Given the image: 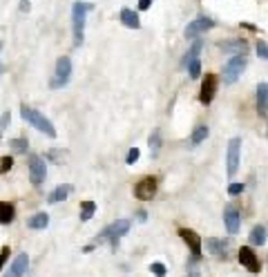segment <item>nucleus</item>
Instances as JSON below:
<instances>
[{
	"label": "nucleus",
	"mask_w": 268,
	"mask_h": 277,
	"mask_svg": "<svg viewBox=\"0 0 268 277\" xmlns=\"http://www.w3.org/2000/svg\"><path fill=\"white\" fill-rule=\"evenodd\" d=\"M239 159H242V139L239 136H232L230 143H228V177H235L237 170H239Z\"/></svg>",
	"instance_id": "7"
},
{
	"label": "nucleus",
	"mask_w": 268,
	"mask_h": 277,
	"mask_svg": "<svg viewBox=\"0 0 268 277\" xmlns=\"http://www.w3.org/2000/svg\"><path fill=\"white\" fill-rule=\"evenodd\" d=\"M127 230H130V219H116L114 224L105 226V228L101 230L92 244L96 246V244H103V241H110L112 248H116V246H119V239H121L123 235H127Z\"/></svg>",
	"instance_id": "3"
},
{
	"label": "nucleus",
	"mask_w": 268,
	"mask_h": 277,
	"mask_svg": "<svg viewBox=\"0 0 268 277\" xmlns=\"http://www.w3.org/2000/svg\"><path fill=\"white\" fill-rule=\"evenodd\" d=\"M69 79H72V61H69V56H61L56 61V72L52 76V85L49 87L61 89L69 83Z\"/></svg>",
	"instance_id": "4"
},
{
	"label": "nucleus",
	"mask_w": 268,
	"mask_h": 277,
	"mask_svg": "<svg viewBox=\"0 0 268 277\" xmlns=\"http://www.w3.org/2000/svg\"><path fill=\"white\" fill-rule=\"evenodd\" d=\"M159 148H161V139H159V130H154L150 134V150H152V154H157Z\"/></svg>",
	"instance_id": "30"
},
{
	"label": "nucleus",
	"mask_w": 268,
	"mask_h": 277,
	"mask_svg": "<svg viewBox=\"0 0 268 277\" xmlns=\"http://www.w3.org/2000/svg\"><path fill=\"white\" fill-rule=\"evenodd\" d=\"M257 112L259 116L268 114V83L257 85Z\"/></svg>",
	"instance_id": "18"
},
{
	"label": "nucleus",
	"mask_w": 268,
	"mask_h": 277,
	"mask_svg": "<svg viewBox=\"0 0 268 277\" xmlns=\"http://www.w3.org/2000/svg\"><path fill=\"white\" fill-rule=\"evenodd\" d=\"M137 219H139V221H145V219H147V214H145V213H143V210H141V213L137 214Z\"/></svg>",
	"instance_id": "40"
},
{
	"label": "nucleus",
	"mask_w": 268,
	"mask_h": 277,
	"mask_svg": "<svg viewBox=\"0 0 268 277\" xmlns=\"http://www.w3.org/2000/svg\"><path fill=\"white\" fill-rule=\"evenodd\" d=\"M150 5H152V0H139V9L141 11H145Z\"/></svg>",
	"instance_id": "38"
},
{
	"label": "nucleus",
	"mask_w": 268,
	"mask_h": 277,
	"mask_svg": "<svg viewBox=\"0 0 268 277\" xmlns=\"http://www.w3.org/2000/svg\"><path fill=\"white\" fill-rule=\"evenodd\" d=\"M239 264H242L246 271H250V273H259V271H262V264H259L257 255H255V251H252L250 246H242V248H239Z\"/></svg>",
	"instance_id": "10"
},
{
	"label": "nucleus",
	"mask_w": 268,
	"mask_h": 277,
	"mask_svg": "<svg viewBox=\"0 0 268 277\" xmlns=\"http://www.w3.org/2000/svg\"><path fill=\"white\" fill-rule=\"evenodd\" d=\"M21 11H29V0H22L21 2Z\"/></svg>",
	"instance_id": "39"
},
{
	"label": "nucleus",
	"mask_w": 268,
	"mask_h": 277,
	"mask_svg": "<svg viewBox=\"0 0 268 277\" xmlns=\"http://www.w3.org/2000/svg\"><path fill=\"white\" fill-rule=\"evenodd\" d=\"M188 277H201V273H199V259H192L188 261Z\"/></svg>",
	"instance_id": "29"
},
{
	"label": "nucleus",
	"mask_w": 268,
	"mask_h": 277,
	"mask_svg": "<svg viewBox=\"0 0 268 277\" xmlns=\"http://www.w3.org/2000/svg\"><path fill=\"white\" fill-rule=\"evenodd\" d=\"M244 192V183H230L228 186V194H232V197H237V194Z\"/></svg>",
	"instance_id": "35"
},
{
	"label": "nucleus",
	"mask_w": 268,
	"mask_h": 277,
	"mask_svg": "<svg viewBox=\"0 0 268 277\" xmlns=\"http://www.w3.org/2000/svg\"><path fill=\"white\" fill-rule=\"evenodd\" d=\"M139 154H141V152H139V148H132V150L127 152V157H125V163H127V166L137 163V161H139Z\"/></svg>",
	"instance_id": "33"
},
{
	"label": "nucleus",
	"mask_w": 268,
	"mask_h": 277,
	"mask_svg": "<svg viewBox=\"0 0 268 277\" xmlns=\"http://www.w3.org/2000/svg\"><path fill=\"white\" fill-rule=\"evenodd\" d=\"M0 47H2V43H0Z\"/></svg>",
	"instance_id": "42"
},
{
	"label": "nucleus",
	"mask_w": 268,
	"mask_h": 277,
	"mask_svg": "<svg viewBox=\"0 0 268 277\" xmlns=\"http://www.w3.org/2000/svg\"><path fill=\"white\" fill-rule=\"evenodd\" d=\"M224 224H226V230L230 235H237L239 233V226H242V214L235 206H226L224 208Z\"/></svg>",
	"instance_id": "12"
},
{
	"label": "nucleus",
	"mask_w": 268,
	"mask_h": 277,
	"mask_svg": "<svg viewBox=\"0 0 268 277\" xmlns=\"http://www.w3.org/2000/svg\"><path fill=\"white\" fill-rule=\"evenodd\" d=\"M27 168H29V181L34 186H41L47 177V166H45V159L41 154H29L27 159Z\"/></svg>",
	"instance_id": "6"
},
{
	"label": "nucleus",
	"mask_w": 268,
	"mask_h": 277,
	"mask_svg": "<svg viewBox=\"0 0 268 277\" xmlns=\"http://www.w3.org/2000/svg\"><path fill=\"white\" fill-rule=\"evenodd\" d=\"M94 9L92 2H83V0H76L72 5V34H74V47H81L85 41V21H87V14Z\"/></svg>",
	"instance_id": "1"
},
{
	"label": "nucleus",
	"mask_w": 268,
	"mask_h": 277,
	"mask_svg": "<svg viewBox=\"0 0 268 277\" xmlns=\"http://www.w3.org/2000/svg\"><path fill=\"white\" fill-rule=\"evenodd\" d=\"M47 224H49V214L47 213H36V214H32V217L27 219V226H29L32 230L47 228Z\"/></svg>",
	"instance_id": "21"
},
{
	"label": "nucleus",
	"mask_w": 268,
	"mask_h": 277,
	"mask_svg": "<svg viewBox=\"0 0 268 277\" xmlns=\"http://www.w3.org/2000/svg\"><path fill=\"white\" fill-rule=\"evenodd\" d=\"M206 251L212 253V255L219 257V259H228V244L226 241H221V239H217V237L206 239Z\"/></svg>",
	"instance_id": "15"
},
{
	"label": "nucleus",
	"mask_w": 268,
	"mask_h": 277,
	"mask_svg": "<svg viewBox=\"0 0 268 277\" xmlns=\"http://www.w3.org/2000/svg\"><path fill=\"white\" fill-rule=\"evenodd\" d=\"M11 166H14V157H2V159H0V174L9 172Z\"/></svg>",
	"instance_id": "31"
},
{
	"label": "nucleus",
	"mask_w": 268,
	"mask_h": 277,
	"mask_svg": "<svg viewBox=\"0 0 268 277\" xmlns=\"http://www.w3.org/2000/svg\"><path fill=\"white\" fill-rule=\"evenodd\" d=\"M47 154H49V159H52L54 163H63V159L58 157V154H61V152H58V150H52V152H47Z\"/></svg>",
	"instance_id": "37"
},
{
	"label": "nucleus",
	"mask_w": 268,
	"mask_h": 277,
	"mask_svg": "<svg viewBox=\"0 0 268 277\" xmlns=\"http://www.w3.org/2000/svg\"><path fill=\"white\" fill-rule=\"evenodd\" d=\"M21 116L25 123H29L32 128H36L38 132H42L45 136H49V139H56V128L52 126V121L47 119L45 114H41L38 110H34V107H29V105L22 103L21 105Z\"/></svg>",
	"instance_id": "2"
},
{
	"label": "nucleus",
	"mask_w": 268,
	"mask_h": 277,
	"mask_svg": "<svg viewBox=\"0 0 268 277\" xmlns=\"http://www.w3.org/2000/svg\"><path fill=\"white\" fill-rule=\"evenodd\" d=\"M215 92H217V76H215V74H206L204 83H201L199 101H201L204 105H208L212 99H215Z\"/></svg>",
	"instance_id": "13"
},
{
	"label": "nucleus",
	"mask_w": 268,
	"mask_h": 277,
	"mask_svg": "<svg viewBox=\"0 0 268 277\" xmlns=\"http://www.w3.org/2000/svg\"><path fill=\"white\" fill-rule=\"evenodd\" d=\"M7 257H9V246H5V248L0 251V271H2V266H5Z\"/></svg>",
	"instance_id": "36"
},
{
	"label": "nucleus",
	"mask_w": 268,
	"mask_h": 277,
	"mask_svg": "<svg viewBox=\"0 0 268 277\" xmlns=\"http://www.w3.org/2000/svg\"><path fill=\"white\" fill-rule=\"evenodd\" d=\"M119 18H121V22L127 27V29H139L141 27V21H139V14L132 9H121V14H119Z\"/></svg>",
	"instance_id": "19"
},
{
	"label": "nucleus",
	"mask_w": 268,
	"mask_h": 277,
	"mask_svg": "<svg viewBox=\"0 0 268 277\" xmlns=\"http://www.w3.org/2000/svg\"><path fill=\"white\" fill-rule=\"evenodd\" d=\"M215 27V21L208 16H199L195 18L192 22H188V27H186V38H197L201 36L204 32H208V29H212Z\"/></svg>",
	"instance_id": "9"
},
{
	"label": "nucleus",
	"mask_w": 268,
	"mask_h": 277,
	"mask_svg": "<svg viewBox=\"0 0 268 277\" xmlns=\"http://www.w3.org/2000/svg\"><path fill=\"white\" fill-rule=\"evenodd\" d=\"M27 266H29V257H27V253H21L9 264V271H7L5 277H22L27 273Z\"/></svg>",
	"instance_id": "14"
},
{
	"label": "nucleus",
	"mask_w": 268,
	"mask_h": 277,
	"mask_svg": "<svg viewBox=\"0 0 268 277\" xmlns=\"http://www.w3.org/2000/svg\"><path fill=\"white\" fill-rule=\"evenodd\" d=\"M72 192H74V186H72V183H63V186H56V188H54L52 192L47 194V204H61V201H65V199H67Z\"/></svg>",
	"instance_id": "16"
},
{
	"label": "nucleus",
	"mask_w": 268,
	"mask_h": 277,
	"mask_svg": "<svg viewBox=\"0 0 268 277\" xmlns=\"http://www.w3.org/2000/svg\"><path fill=\"white\" fill-rule=\"evenodd\" d=\"M248 61L244 54H237V56H232L230 61H228L226 65H224V83L226 85H232L237 83V79L242 76V72L246 69Z\"/></svg>",
	"instance_id": "5"
},
{
	"label": "nucleus",
	"mask_w": 268,
	"mask_h": 277,
	"mask_svg": "<svg viewBox=\"0 0 268 277\" xmlns=\"http://www.w3.org/2000/svg\"><path fill=\"white\" fill-rule=\"evenodd\" d=\"M201 47H204V43H201V41H195V45L190 47V52L184 56V67H188V65H190V61H195V58H199Z\"/></svg>",
	"instance_id": "25"
},
{
	"label": "nucleus",
	"mask_w": 268,
	"mask_h": 277,
	"mask_svg": "<svg viewBox=\"0 0 268 277\" xmlns=\"http://www.w3.org/2000/svg\"><path fill=\"white\" fill-rule=\"evenodd\" d=\"M0 74H2V65H0Z\"/></svg>",
	"instance_id": "41"
},
{
	"label": "nucleus",
	"mask_w": 268,
	"mask_h": 277,
	"mask_svg": "<svg viewBox=\"0 0 268 277\" xmlns=\"http://www.w3.org/2000/svg\"><path fill=\"white\" fill-rule=\"evenodd\" d=\"M9 121H11V112H2V114H0V141H2L5 130L9 128Z\"/></svg>",
	"instance_id": "28"
},
{
	"label": "nucleus",
	"mask_w": 268,
	"mask_h": 277,
	"mask_svg": "<svg viewBox=\"0 0 268 277\" xmlns=\"http://www.w3.org/2000/svg\"><path fill=\"white\" fill-rule=\"evenodd\" d=\"M150 271L157 277H165V266H163L161 261H152V264H150Z\"/></svg>",
	"instance_id": "32"
},
{
	"label": "nucleus",
	"mask_w": 268,
	"mask_h": 277,
	"mask_svg": "<svg viewBox=\"0 0 268 277\" xmlns=\"http://www.w3.org/2000/svg\"><path fill=\"white\" fill-rule=\"evenodd\" d=\"M257 56L264 58V61H268V43H264V41L257 43Z\"/></svg>",
	"instance_id": "34"
},
{
	"label": "nucleus",
	"mask_w": 268,
	"mask_h": 277,
	"mask_svg": "<svg viewBox=\"0 0 268 277\" xmlns=\"http://www.w3.org/2000/svg\"><path fill=\"white\" fill-rule=\"evenodd\" d=\"M16 219V208H14V204H9V201H0V224H11V221Z\"/></svg>",
	"instance_id": "20"
},
{
	"label": "nucleus",
	"mask_w": 268,
	"mask_h": 277,
	"mask_svg": "<svg viewBox=\"0 0 268 277\" xmlns=\"http://www.w3.org/2000/svg\"><path fill=\"white\" fill-rule=\"evenodd\" d=\"M179 237L186 241V244L190 246V253H192V257L195 259H201V237L197 235L195 230H188V228H179Z\"/></svg>",
	"instance_id": "11"
},
{
	"label": "nucleus",
	"mask_w": 268,
	"mask_h": 277,
	"mask_svg": "<svg viewBox=\"0 0 268 277\" xmlns=\"http://www.w3.org/2000/svg\"><path fill=\"white\" fill-rule=\"evenodd\" d=\"M157 194V179L154 177H143L141 181L134 183V197L139 201H150Z\"/></svg>",
	"instance_id": "8"
},
{
	"label": "nucleus",
	"mask_w": 268,
	"mask_h": 277,
	"mask_svg": "<svg viewBox=\"0 0 268 277\" xmlns=\"http://www.w3.org/2000/svg\"><path fill=\"white\" fill-rule=\"evenodd\" d=\"M208 126H197L195 130H192V134H190V146H199V143H204L206 139H208Z\"/></svg>",
	"instance_id": "23"
},
{
	"label": "nucleus",
	"mask_w": 268,
	"mask_h": 277,
	"mask_svg": "<svg viewBox=\"0 0 268 277\" xmlns=\"http://www.w3.org/2000/svg\"><path fill=\"white\" fill-rule=\"evenodd\" d=\"M188 76H190V79H199V76H201V61H199V58L190 61V65H188Z\"/></svg>",
	"instance_id": "27"
},
{
	"label": "nucleus",
	"mask_w": 268,
	"mask_h": 277,
	"mask_svg": "<svg viewBox=\"0 0 268 277\" xmlns=\"http://www.w3.org/2000/svg\"><path fill=\"white\" fill-rule=\"evenodd\" d=\"M266 237H268L266 228H264V226H255V228L250 230L248 241H250V246H264V244H266Z\"/></svg>",
	"instance_id": "22"
},
{
	"label": "nucleus",
	"mask_w": 268,
	"mask_h": 277,
	"mask_svg": "<svg viewBox=\"0 0 268 277\" xmlns=\"http://www.w3.org/2000/svg\"><path fill=\"white\" fill-rule=\"evenodd\" d=\"M9 148L14 154H25L27 148H29V141L25 136H16V139H9Z\"/></svg>",
	"instance_id": "24"
},
{
	"label": "nucleus",
	"mask_w": 268,
	"mask_h": 277,
	"mask_svg": "<svg viewBox=\"0 0 268 277\" xmlns=\"http://www.w3.org/2000/svg\"><path fill=\"white\" fill-rule=\"evenodd\" d=\"M94 210H96L94 201H83V204H81V221L92 219V217H94Z\"/></svg>",
	"instance_id": "26"
},
{
	"label": "nucleus",
	"mask_w": 268,
	"mask_h": 277,
	"mask_svg": "<svg viewBox=\"0 0 268 277\" xmlns=\"http://www.w3.org/2000/svg\"><path fill=\"white\" fill-rule=\"evenodd\" d=\"M248 47V43L244 41V38H232V41H224L219 43V49L221 52H226V54H244Z\"/></svg>",
	"instance_id": "17"
}]
</instances>
